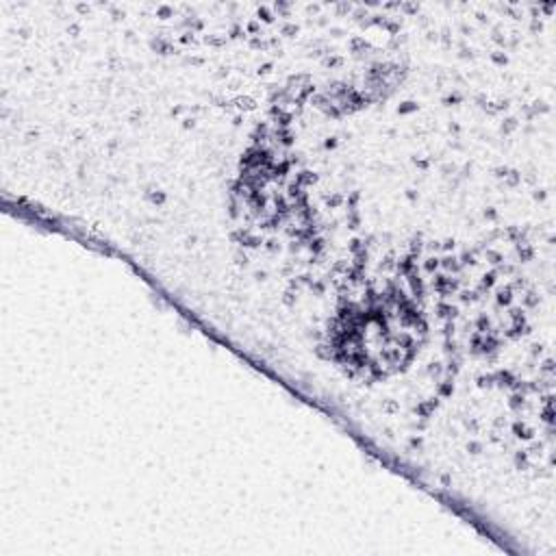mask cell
Instances as JSON below:
<instances>
[{"mask_svg":"<svg viewBox=\"0 0 556 556\" xmlns=\"http://www.w3.org/2000/svg\"><path fill=\"white\" fill-rule=\"evenodd\" d=\"M413 343V324L406 313H382L380 308L354 311L339 330V350L356 367L387 369L397 365Z\"/></svg>","mask_w":556,"mask_h":556,"instance_id":"obj_1","label":"cell"}]
</instances>
